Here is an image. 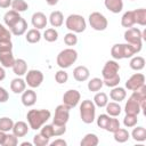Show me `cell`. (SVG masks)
Segmentation results:
<instances>
[{
  "mask_svg": "<svg viewBox=\"0 0 146 146\" xmlns=\"http://www.w3.org/2000/svg\"><path fill=\"white\" fill-rule=\"evenodd\" d=\"M3 22L8 30L11 32V34L19 36L23 35L27 30V23L26 21L19 15V13L15 10H8L3 15Z\"/></svg>",
  "mask_w": 146,
  "mask_h": 146,
  "instance_id": "cell-1",
  "label": "cell"
},
{
  "mask_svg": "<svg viewBox=\"0 0 146 146\" xmlns=\"http://www.w3.org/2000/svg\"><path fill=\"white\" fill-rule=\"evenodd\" d=\"M51 116L49 110H30L26 114L27 123L32 130H39Z\"/></svg>",
  "mask_w": 146,
  "mask_h": 146,
  "instance_id": "cell-2",
  "label": "cell"
},
{
  "mask_svg": "<svg viewBox=\"0 0 146 146\" xmlns=\"http://www.w3.org/2000/svg\"><path fill=\"white\" fill-rule=\"evenodd\" d=\"M78 59V51L73 48H66L59 51L56 57V63L60 68H68Z\"/></svg>",
  "mask_w": 146,
  "mask_h": 146,
  "instance_id": "cell-3",
  "label": "cell"
},
{
  "mask_svg": "<svg viewBox=\"0 0 146 146\" xmlns=\"http://www.w3.org/2000/svg\"><path fill=\"white\" fill-rule=\"evenodd\" d=\"M65 26L70 32L73 33H82L87 27V22L83 16L79 14H71L65 19Z\"/></svg>",
  "mask_w": 146,
  "mask_h": 146,
  "instance_id": "cell-4",
  "label": "cell"
},
{
  "mask_svg": "<svg viewBox=\"0 0 146 146\" xmlns=\"http://www.w3.org/2000/svg\"><path fill=\"white\" fill-rule=\"evenodd\" d=\"M80 117L83 123L90 124L96 119V106L92 100L84 99L80 105Z\"/></svg>",
  "mask_w": 146,
  "mask_h": 146,
  "instance_id": "cell-5",
  "label": "cell"
},
{
  "mask_svg": "<svg viewBox=\"0 0 146 146\" xmlns=\"http://www.w3.org/2000/svg\"><path fill=\"white\" fill-rule=\"evenodd\" d=\"M89 24L90 26L95 30V31H104L107 29L108 26V21L107 18L99 11H92L89 17H88Z\"/></svg>",
  "mask_w": 146,
  "mask_h": 146,
  "instance_id": "cell-6",
  "label": "cell"
},
{
  "mask_svg": "<svg viewBox=\"0 0 146 146\" xmlns=\"http://www.w3.org/2000/svg\"><path fill=\"white\" fill-rule=\"evenodd\" d=\"M70 119V108L64 105L60 104L55 108V114H54V119H52V124H57V125H65L68 122Z\"/></svg>",
  "mask_w": 146,
  "mask_h": 146,
  "instance_id": "cell-7",
  "label": "cell"
},
{
  "mask_svg": "<svg viewBox=\"0 0 146 146\" xmlns=\"http://www.w3.org/2000/svg\"><path fill=\"white\" fill-rule=\"evenodd\" d=\"M124 40L127 43L135 44L138 47H143V36H141V31L137 27H129L124 32Z\"/></svg>",
  "mask_w": 146,
  "mask_h": 146,
  "instance_id": "cell-8",
  "label": "cell"
},
{
  "mask_svg": "<svg viewBox=\"0 0 146 146\" xmlns=\"http://www.w3.org/2000/svg\"><path fill=\"white\" fill-rule=\"evenodd\" d=\"M25 82L30 88H38L43 82V73L40 70H30L26 72Z\"/></svg>",
  "mask_w": 146,
  "mask_h": 146,
  "instance_id": "cell-9",
  "label": "cell"
},
{
  "mask_svg": "<svg viewBox=\"0 0 146 146\" xmlns=\"http://www.w3.org/2000/svg\"><path fill=\"white\" fill-rule=\"evenodd\" d=\"M81 99V94L76 89H70L63 95V104L66 105L70 110L74 108Z\"/></svg>",
  "mask_w": 146,
  "mask_h": 146,
  "instance_id": "cell-10",
  "label": "cell"
},
{
  "mask_svg": "<svg viewBox=\"0 0 146 146\" xmlns=\"http://www.w3.org/2000/svg\"><path fill=\"white\" fill-rule=\"evenodd\" d=\"M119 71H120V65L116 60H107L102 70V76H103V80L105 79H110V78H113L115 75L119 74Z\"/></svg>",
  "mask_w": 146,
  "mask_h": 146,
  "instance_id": "cell-11",
  "label": "cell"
},
{
  "mask_svg": "<svg viewBox=\"0 0 146 146\" xmlns=\"http://www.w3.org/2000/svg\"><path fill=\"white\" fill-rule=\"evenodd\" d=\"M145 84V75L143 73H135L125 81V88L128 90H137Z\"/></svg>",
  "mask_w": 146,
  "mask_h": 146,
  "instance_id": "cell-12",
  "label": "cell"
},
{
  "mask_svg": "<svg viewBox=\"0 0 146 146\" xmlns=\"http://www.w3.org/2000/svg\"><path fill=\"white\" fill-rule=\"evenodd\" d=\"M124 112H125V114H132V115H138L141 112L140 103L137 100V98L132 94L130 95V97L128 98V100L124 105Z\"/></svg>",
  "mask_w": 146,
  "mask_h": 146,
  "instance_id": "cell-13",
  "label": "cell"
},
{
  "mask_svg": "<svg viewBox=\"0 0 146 146\" xmlns=\"http://www.w3.org/2000/svg\"><path fill=\"white\" fill-rule=\"evenodd\" d=\"M31 23L33 25L34 29H38V30H42V29H46L47 24H48V17L41 13V11H36L32 15L31 17Z\"/></svg>",
  "mask_w": 146,
  "mask_h": 146,
  "instance_id": "cell-14",
  "label": "cell"
},
{
  "mask_svg": "<svg viewBox=\"0 0 146 146\" xmlns=\"http://www.w3.org/2000/svg\"><path fill=\"white\" fill-rule=\"evenodd\" d=\"M36 98H38L36 92L33 89H27V90H24L22 92L21 100H22V104L25 107H31L36 103Z\"/></svg>",
  "mask_w": 146,
  "mask_h": 146,
  "instance_id": "cell-15",
  "label": "cell"
},
{
  "mask_svg": "<svg viewBox=\"0 0 146 146\" xmlns=\"http://www.w3.org/2000/svg\"><path fill=\"white\" fill-rule=\"evenodd\" d=\"M90 76V72H89V68L83 66V65H80V66H76L74 70H73V78L79 81V82H84L89 79Z\"/></svg>",
  "mask_w": 146,
  "mask_h": 146,
  "instance_id": "cell-16",
  "label": "cell"
},
{
  "mask_svg": "<svg viewBox=\"0 0 146 146\" xmlns=\"http://www.w3.org/2000/svg\"><path fill=\"white\" fill-rule=\"evenodd\" d=\"M29 128L30 125L24 122V121H17V122H14V125H13V133L16 136V137H24L29 133Z\"/></svg>",
  "mask_w": 146,
  "mask_h": 146,
  "instance_id": "cell-17",
  "label": "cell"
},
{
  "mask_svg": "<svg viewBox=\"0 0 146 146\" xmlns=\"http://www.w3.org/2000/svg\"><path fill=\"white\" fill-rule=\"evenodd\" d=\"M14 63H15V58L13 55V50L0 51V64L2 67H6V68L13 67Z\"/></svg>",
  "mask_w": 146,
  "mask_h": 146,
  "instance_id": "cell-18",
  "label": "cell"
},
{
  "mask_svg": "<svg viewBox=\"0 0 146 146\" xmlns=\"http://www.w3.org/2000/svg\"><path fill=\"white\" fill-rule=\"evenodd\" d=\"M104 6L113 14H119L123 9V0H104Z\"/></svg>",
  "mask_w": 146,
  "mask_h": 146,
  "instance_id": "cell-19",
  "label": "cell"
},
{
  "mask_svg": "<svg viewBox=\"0 0 146 146\" xmlns=\"http://www.w3.org/2000/svg\"><path fill=\"white\" fill-rule=\"evenodd\" d=\"M11 68H13V72L17 76H22V75L26 74V72H27V63L23 58H17V59H15V63Z\"/></svg>",
  "mask_w": 146,
  "mask_h": 146,
  "instance_id": "cell-20",
  "label": "cell"
},
{
  "mask_svg": "<svg viewBox=\"0 0 146 146\" xmlns=\"http://www.w3.org/2000/svg\"><path fill=\"white\" fill-rule=\"evenodd\" d=\"M110 97H111L112 100L120 103V102H122V100L125 99V97H127V91H125L124 88L116 86V87H113V88H112V90H111V92H110Z\"/></svg>",
  "mask_w": 146,
  "mask_h": 146,
  "instance_id": "cell-21",
  "label": "cell"
},
{
  "mask_svg": "<svg viewBox=\"0 0 146 146\" xmlns=\"http://www.w3.org/2000/svg\"><path fill=\"white\" fill-rule=\"evenodd\" d=\"M49 23L52 27H60L64 23V15L62 11L59 10H55V11H51V14L49 15Z\"/></svg>",
  "mask_w": 146,
  "mask_h": 146,
  "instance_id": "cell-22",
  "label": "cell"
},
{
  "mask_svg": "<svg viewBox=\"0 0 146 146\" xmlns=\"http://www.w3.org/2000/svg\"><path fill=\"white\" fill-rule=\"evenodd\" d=\"M26 89V82L22 78H15L10 82V90L14 94H22Z\"/></svg>",
  "mask_w": 146,
  "mask_h": 146,
  "instance_id": "cell-23",
  "label": "cell"
},
{
  "mask_svg": "<svg viewBox=\"0 0 146 146\" xmlns=\"http://www.w3.org/2000/svg\"><path fill=\"white\" fill-rule=\"evenodd\" d=\"M105 108H106V113L110 116H113V117L119 116L121 114V112H122V107L120 106V104L117 102H110V103H107Z\"/></svg>",
  "mask_w": 146,
  "mask_h": 146,
  "instance_id": "cell-24",
  "label": "cell"
},
{
  "mask_svg": "<svg viewBox=\"0 0 146 146\" xmlns=\"http://www.w3.org/2000/svg\"><path fill=\"white\" fill-rule=\"evenodd\" d=\"M133 17H135V24H138L140 26L146 25V9L145 8H138L132 10Z\"/></svg>",
  "mask_w": 146,
  "mask_h": 146,
  "instance_id": "cell-25",
  "label": "cell"
},
{
  "mask_svg": "<svg viewBox=\"0 0 146 146\" xmlns=\"http://www.w3.org/2000/svg\"><path fill=\"white\" fill-rule=\"evenodd\" d=\"M41 38H42L41 32L38 29H31L25 34V39L29 43H38L41 40Z\"/></svg>",
  "mask_w": 146,
  "mask_h": 146,
  "instance_id": "cell-26",
  "label": "cell"
},
{
  "mask_svg": "<svg viewBox=\"0 0 146 146\" xmlns=\"http://www.w3.org/2000/svg\"><path fill=\"white\" fill-rule=\"evenodd\" d=\"M129 66L133 71H141L145 67V58L141 56H132Z\"/></svg>",
  "mask_w": 146,
  "mask_h": 146,
  "instance_id": "cell-27",
  "label": "cell"
},
{
  "mask_svg": "<svg viewBox=\"0 0 146 146\" xmlns=\"http://www.w3.org/2000/svg\"><path fill=\"white\" fill-rule=\"evenodd\" d=\"M132 95L137 98V100L140 103L141 106V111L145 108V104H146V86H141L140 88H138L137 90L132 91Z\"/></svg>",
  "mask_w": 146,
  "mask_h": 146,
  "instance_id": "cell-28",
  "label": "cell"
},
{
  "mask_svg": "<svg viewBox=\"0 0 146 146\" xmlns=\"http://www.w3.org/2000/svg\"><path fill=\"white\" fill-rule=\"evenodd\" d=\"M121 25L123 27H132L135 25V17H133V11L132 10H128L125 11L122 17H121Z\"/></svg>",
  "mask_w": 146,
  "mask_h": 146,
  "instance_id": "cell-29",
  "label": "cell"
},
{
  "mask_svg": "<svg viewBox=\"0 0 146 146\" xmlns=\"http://www.w3.org/2000/svg\"><path fill=\"white\" fill-rule=\"evenodd\" d=\"M99 143V139L96 133H87L80 141L81 146H97Z\"/></svg>",
  "mask_w": 146,
  "mask_h": 146,
  "instance_id": "cell-30",
  "label": "cell"
},
{
  "mask_svg": "<svg viewBox=\"0 0 146 146\" xmlns=\"http://www.w3.org/2000/svg\"><path fill=\"white\" fill-rule=\"evenodd\" d=\"M113 133H114V140L117 141V143H125L130 138L129 131L127 129H124V128H121V127Z\"/></svg>",
  "mask_w": 146,
  "mask_h": 146,
  "instance_id": "cell-31",
  "label": "cell"
},
{
  "mask_svg": "<svg viewBox=\"0 0 146 146\" xmlns=\"http://www.w3.org/2000/svg\"><path fill=\"white\" fill-rule=\"evenodd\" d=\"M94 104H95V106H97V107H105L106 106V104L108 103V97H107V95L105 94V92H103V91H99V92H97L96 95H95V97H94Z\"/></svg>",
  "mask_w": 146,
  "mask_h": 146,
  "instance_id": "cell-32",
  "label": "cell"
},
{
  "mask_svg": "<svg viewBox=\"0 0 146 146\" xmlns=\"http://www.w3.org/2000/svg\"><path fill=\"white\" fill-rule=\"evenodd\" d=\"M131 137L136 141H145L146 140V129L144 127H136V128H133V130L131 132Z\"/></svg>",
  "mask_w": 146,
  "mask_h": 146,
  "instance_id": "cell-33",
  "label": "cell"
},
{
  "mask_svg": "<svg viewBox=\"0 0 146 146\" xmlns=\"http://www.w3.org/2000/svg\"><path fill=\"white\" fill-rule=\"evenodd\" d=\"M103 86H104L103 79H100V78H92V79L89 80L87 87H88V90H89V91H91V92H97V91H99V90L102 89Z\"/></svg>",
  "mask_w": 146,
  "mask_h": 146,
  "instance_id": "cell-34",
  "label": "cell"
},
{
  "mask_svg": "<svg viewBox=\"0 0 146 146\" xmlns=\"http://www.w3.org/2000/svg\"><path fill=\"white\" fill-rule=\"evenodd\" d=\"M43 39L48 42H55L58 39V32L55 27H49L46 29V31L43 32Z\"/></svg>",
  "mask_w": 146,
  "mask_h": 146,
  "instance_id": "cell-35",
  "label": "cell"
},
{
  "mask_svg": "<svg viewBox=\"0 0 146 146\" xmlns=\"http://www.w3.org/2000/svg\"><path fill=\"white\" fill-rule=\"evenodd\" d=\"M11 9L17 11V13H23L25 10H27L29 5L25 0H13L11 1Z\"/></svg>",
  "mask_w": 146,
  "mask_h": 146,
  "instance_id": "cell-36",
  "label": "cell"
},
{
  "mask_svg": "<svg viewBox=\"0 0 146 146\" xmlns=\"http://www.w3.org/2000/svg\"><path fill=\"white\" fill-rule=\"evenodd\" d=\"M13 125H14V121L10 117H8V116L0 117V130L1 131L8 132L13 129Z\"/></svg>",
  "mask_w": 146,
  "mask_h": 146,
  "instance_id": "cell-37",
  "label": "cell"
},
{
  "mask_svg": "<svg viewBox=\"0 0 146 146\" xmlns=\"http://www.w3.org/2000/svg\"><path fill=\"white\" fill-rule=\"evenodd\" d=\"M55 80H56V82H57L58 84H64V83H66L67 80H68V74H67V72H66L64 68H60L59 71H57V72L55 73Z\"/></svg>",
  "mask_w": 146,
  "mask_h": 146,
  "instance_id": "cell-38",
  "label": "cell"
},
{
  "mask_svg": "<svg viewBox=\"0 0 146 146\" xmlns=\"http://www.w3.org/2000/svg\"><path fill=\"white\" fill-rule=\"evenodd\" d=\"M137 122H138L137 115L125 114V116L123 117V124L125 128H133L135 125H137Z\"/></svg>",
  "mask_w": 146,
  "mask_h": 146,
  "instance_id": "cell-39",
  "label": "cell"
},
{
  "mask_svg": "<svg viewBox=\"0 0 146 146\" xmlns=\"http://www.w3.org/2000/svg\"><path fill=\"white\" fill-rule=\"evenodd\" d=\"M111 56L114 59H123L122 58V43H115L111 48Z\"/></svg>",
  "mask_w": 146,
  "mask_h": 146,
  "instance_id": "cell-40",
  "label": "cell"
},
{
  "mask_svg": "<svg viewBox=\"0 0 146 146\" xmlns=\"http://www.w3.org/2000/svg\"><path fill=\"white\" fill-rule=\"evenodd\" d=\"M33 144L35 146H47L49 145V138L42 136L41 133H36L33 136Z\"/></svg>",
  "mask_w": 146,
  "mask_h": 146,
  "instance_id": "cell-41",
  "label": "cell"
},
{
  "mask_svg": "<svg viewBox=\"0 0 146 146\" xmlns=\"http://www.w3.org/2000/svg\"><path fill=\"white\" fill-rule=\"evenodd\" d=\"M64 42H65L66 46H70V47L75 46V44L78 43V36H76V34L73 33V32L66 33V34L64 35Z\"/></svg>",
  "mask_w": 146,
  "mask_h": 146,
  "instance_id": "cell-42",
  "label": "cell"
},
{
  "mask_svg": "<svg viewBox=\"0 0 146 146\" xmlns=\"http://www.w3.org/2000/svg\"><path fill=\"white\" fill-rule=\"evenodd\" d=\"M120 127H121V125H120V121H119L117 119L111 116V119H110V121H108L107 127H106L105 130H107L108 132H112V133H113V132H115Z\"/></svg>",
  "mask_w": 146,
  "mask_h": 146,
  "instance_id": "cell-43",
  "label": "cell"
},
{
  "mask_svg": "<svg viewBox=\"0 0 146 146\" xmlns=\"http://www.w3.org/2000/svg\"><path fill=\"white\" fill-rule=\"evenodd\" d=\"M40 133L47 138H51V137H55L54 136V127L52 124H43L41 128H40Z\"/></svg>",
  "mask_w": 146,
  "mask_h": 146,
  "instance_id": "cell-44",
  "label": "cell"
},
{
  "mask_svg": "<svg viewBox=\"0 0 146 146\" xmlns=\"http://www.w3.org/2000/svg\"><path fill=\"white\" fill-rule=\"evenodd\" d=\"M17 144H18V137H16L14 133H7L2 146H16Z\"/></svg>",
  "mask_w": 146,
  "mask_h": 146,
  "instance_id": "cell-45",
  "label": "cell"
},
{
  "mask_svg": "<svg viewBox=\"0 0 146 146\" xmlns=\"http://www.w3.org/2000/svg\"><path fill=\"white\" fill-rule=\"evenodd\" d=\"M120 81H121V78H120V74H117V75H115V76H113V78H110V79H105V80H103V83H104L106 87L113 88V87L119 86Z\"/></svg>",
  "mask_w": 146,
  "mask_h": 146,
  "instance_id": "cell-46",
  "label": "cell"
},
{
  "mask_svg": "<svg viewBox=\"0 0 146 146\" xmlns=\"http://www.w3.org/2000/svg\"><path fill=\"white\" fill-rule=\"evenodd\" d=\"M110 119H111V116H110L108 114H100V115L97 117V125H98L99 128H102V129L105 130L106 127H107V123H108Z\"/></svg>",
  "mask_w": 146,
  "mask_h": 146,
  "instance_id": "cell-47",
  "label": "cell"
},
{
  "mask_svg": "<svg viewBox=\"0 0 146 146\" xmlns=\"http://www.w3.org/2000/svg\"><path fill=\"white\" fill-rule=\"evenodd\" d=\"M0 40H11V32L0 23Z\"/></svg>",
  "mask_w": 146,
  "mask_h": 146,
  "instance_id": "cell-48",
  "label": "cell"
},
{
  "mask_svg": "<svg viewBox=\"0 0 146 146\" xmlns=\"http://www.w3.org/2000/svg\"><path fill=\"white\" fill-rule=\"evenodd\" d=\"M13 50V42L11 40H0V51Z\"/></svg>",
  "mask_w": 146,
  "mask_h": 146,
  "instance_id": "cell-49",
  "label": "cell"
},
{
  "mask_svg": "<svg viewBox=\"0 0 146 146\" xmlns=\"http://www.w3.org/2000/svg\"><path fill=\"white\" fill-rule=\"evenodd\" d=\"M54 127V136L58 137V136H63L66 132V124L65 125H57V124H52Z\"/></svg>",
  "mask_w": 146,
  "mask_h": 146,
  "instance_id": "cell-50",
  "label": "cell"
},
{
  "mask_svg": "<svg viewBox=\"0 0 146 146\" xmlns=\"http://www.w3.org/2000/svg\"><path fill=\"white\" fill-rule=\"evenodd\" d=\"M8 99H9L8 91L3 87H0V103H6Z\"/></svg>",
  "mask_w": 146,
  "mask_h": 146,
  "instance_id": "cell-51",
  "label": "cell"
},
{
  "mask_svg": "<svg viewBox=\"0 0 146 146\" xmlns=\"http://www.w3.org/2000/svg\"><path fill=\"white\" fill-rule=\"evenodd\" d=\"M49 145H50V146H66L67 143H66L64 139H60V138H59V139H56V140L49 143Z\"/></svg>",
  "mask_w": 146,
  "mask_h": 146,
  "instance_id": "cell-52",
  "label": "cell"
},
{
  "mask_svg": "<svg viewBox=\"0 0 146 146\" xmlns=\"http://www.w3.org/2000/svg\"><path fill=\"white\" fill-rule=\"evenodd\" d=\"M11 1L13 0H0V8H9L11 6Z\"/></svg>",
  "mask_w": 146,
  "mask_h": 146,
  "instance_id": "cell-53",
  "label": "cell"
},
{
  "mask_svg": "<svg viewBox=\"0 0 146 146\" xmlns=\"http://www.w3.org/2000/svg\"><path fill=\"white\" fill-rule=\"evenodd\" d=\"M6 135H7V132H5V131H1V130H0V145H3V141H5V138H6Z\"/></svg>",
  "mask_w": 146,
  "mask_h": 146,
  "instance_id": "cell-54",
  "label": "cell"
},
{
  "mask_svg": "<svg viewBox=\"0 0 146 146\" xmlns=\"http://www.w3.org/2000/svg\"><path fill=\"white\" fill-rule=\"evenodd\" d=\"M5 78H6V72H5L3 67H2V66H0V81H2Z\"/></svg>",
  "mask_w": 146,
  "mask_h": 146,
  "instance_id": "cell-55",
  "label": "cell"
},
{
  "mask_svg": "<svg viewBox=\"0 0 146 146\" xmlns=\"http://www.w3.org/2000/svg\"><path fill=\"white\" fill-rule=\"evenodd\" d=\"M58 1H59V0H46L47 5H49V6H55V5L58 3Z\"/></svg>",
  "mask_w": 146,
  "mask_h": 146,
  "instance_id": "cell-56",
  "label": "cell"
},
{
  "mask_svg": "<svg viewBox=\"0 0 146 146\" xmlns=\"http://www.w3.org/2000/svg\"><path fill=\"white\" fill-rule=\"evenodd\" d=\"M21 145H22V146H26V145H27V146H32V143H29V141H24V143H22Z\"/></svg>",
  "mask_w": 146,
  "mask_h": 146,
  "instance_id": "cell-57",
  "label": "cell"
},
{
  "mask_svg": "<svg viewBox=\"0 0 146 146\" xmlns=\"http://www.w3.org/2000/svg\"><path fill=\"white\" fill-rule=\"evenodd\" d=\"M130 1H135V0H130Z\"/></svg>",
  "mask_w": 146,
  "mask_h": 146,
  "instance_id": "cell-58",
  "label": "cell"
}]
</instances>
